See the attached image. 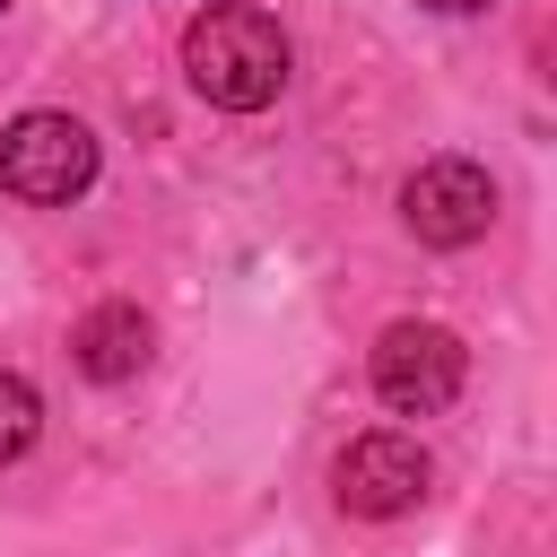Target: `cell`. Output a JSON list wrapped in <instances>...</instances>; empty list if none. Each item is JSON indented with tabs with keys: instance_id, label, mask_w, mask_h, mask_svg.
<instances>
[{
	"instance_id": "cell-1",
	"label": "cell",
	"mask_w": 557,
	"mask_h": 557,
	"mask_svg": "<svg viewBox=\"0 0 557 557\" xmlns=\"http://www.w3.org/2000/svg\"><path fill=\"white\" fill-rule=\"evenodd\" d=\"M296 52H287V26L252 0H209L191 26H183V78L191 96H209L218 113H261L278 104Z\"/></svg>"
},
{
	"instance_id": "cell-2",
	"label": "cell",
	"mask_w": 557,
	"mask_h": 557,
	"mask_svg": "<svg viewBox=\"0 0 557 557\" xmlns=\"http://www.w3.org/2000/svg\"><path fill=\"white\" fill-rule=\"evenodd\" d=\"M96 131L78 122V113H17L9 131H0V191H17V200H35V209H61V200H78L87 183H96Z\"/></svg>"
},
{
	"instance_id": "cell-3",
	"label": "cell",
	"mask_w": 557,
	"mask_h": 557,
	"mask_svg": "<svg viewBox=\"0 0 557 557\" xmlns=\"http://www.w3.org/2000/svg\"><path fill=\"white\" fill-rule=\"evenodd\" d=\"M461 374H470V348L444 331V322H392L374 339V400L400 409V418H435L461 400Z\"/></svg>"
},
{
	"instance_id": "cell-4",
	"label": "cell",
	"mask_w": 557,
	"mask_h": 557,
	"mask_svg": "<svg viewBox=\"0 0 557 557\" xmlns=\"http://www.w3.org/2000/svg\"><path fill=\"white\" fill-rule=\"evenodd\" d=\"M400 226L435 252H461L496 226V183L479 157H426L409 183H400Z\"/></svg>"
},
{
	"instance_id": "cell-5",
	"label": "cell",
	"mask_w": 557,
	"mask_h": 557,
	"mask_svg": "<svg viewBox=\"0 0 557 557\" xmlns=\"http://www.w3.org/2000/svg\"><path fill=\"white\" fill-rule=\"evenodd\" d=\"M426 453L409 444V435H392V426H374V435H357L348 453H339V470H331V496H339V513H357V522H392V513H409L418 496H426Z\"/></svg>"
},
{
	"instance_id": "cell-6",
	"label": "cell",
	"mask_w": 557,
	"mask_h": 557,
	"mask_svg": "<svg viewBox=\"0 0 557 557\" xmlns=\"http://www.w3.org/2000/svg\"><path fill=\"white\" fill-rule=\"evenodd\" d=\"M148 339H157L148 313L113 296V305H87V313H78V331H70V366H78L87 383H131V374L148 366Z\"/></svg>"
},
{
	"instance_id": "cell-7",
	"label": "cell",
	"mask_w": 557,
	"mask_h": 557,
	"mask_svg": "<svg viewBox=\"0 0 557 557\" xmlns=\"http://www.w3.org/2000/svg\"><path fill=\"white\" fill-rule=\"evenodd\" d=\"M35 435H44V400H35V383H26V374H0V461L35 453Z\"/></svg>"
},
{
	"instance_id": "cell-8",
	"label": "cell",
	"mask_w": 557,
	"mask_h": 557,
	"mask_svg": "<svg viewBox=\"0 0 557 557\" xmlns=\"http://www.w3.org/2000/svg\"><path fill=\"white\" fill-rule=\"evenodd\" d=\"M418 9H435V17H470V9H487V0H418Z\"/></svg>"
},
{
	"instance_id": "cell-9",
	"label": "cell",
	"mask_w": 557,
	"mask_h": 557,
	"mask_svg": "<svg viewBox=\"0 0 557 557\" xmlns=\"http://www.w3.org/2000/svg\"><path fill=\"white\" fill-rule=\"evenodd\" d=\"M0 9H9V0H0Z\"/></svg>"
}]
</instances>
